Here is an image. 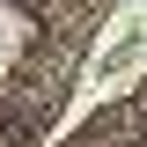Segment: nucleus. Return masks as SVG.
<instances>
[{
  "label": "nucleus",
  "instance_id": "f257e3e1",
  "mask_svg": "<svg viewBox=\"0 0 147 147\" xmlns=\"http://www.w3.org/2000/svg\"><path fill=\"white\" fill-rule=\"evenodd\" d=\"M140 147H147V125H140Z\"/></svg>",
  "mask_w": 147,
  "mask_h": 147
}]
</instances>
